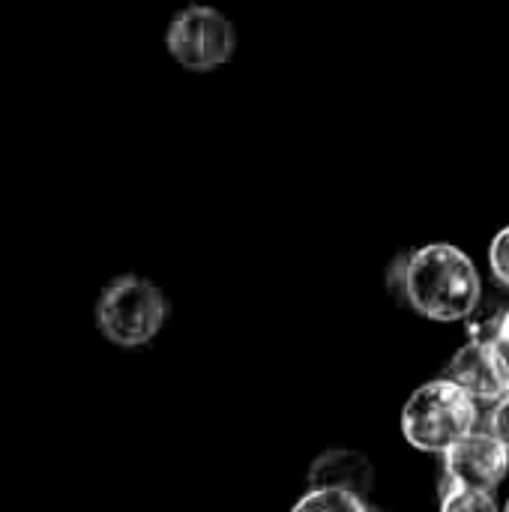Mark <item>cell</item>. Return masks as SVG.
Returning a JSON list of instances; mask_svg holds the SVG:
<instances>
[{"mask_svg":"<svg viewBox=\"0 0 509 512\" xmlns=\"http://www.w3.org/2000/svg\"><path fill=\"white\" fill-rule=\"evenodd\" d=\"M492 354H495V363H498L501 378H504L509 390V309L504 312V318H501V324H498V330L492 336Z\"/></svg>","mask_w":509,"mask_h":512,"instance_id":"30bf717a","label":"cell"},{"mask_svg":"<svg viewBox=\"0 0 509 512\" xmlns=\"http://www.w3.org/2000/svg\"><path fill=\"white\" fill-rule=\"evenodd\" d=\"M399 282L405 300L432 321L468 318L483 291L474 261L450 243L411 252L399 267Z\"/></svg>","mask_w":509,"mask_h":512,"instance_id":"6da1fadb","label":"cell"},{"mask_svg":"<svg viewBox=\"0 0 509 512\" xmlns=\"http://www.w3.org/2000/svg\"><path fill=\"white\" fill-rule=\"evenodd\" d=\"M291 512H369L366 501L339 489H312Z\"/></svg>","mask_w":509,"mask_h":512,"instance_id":"ba28073f","label":"cell"},{"mask_svg":"<svg viewBox=\"0 0 509 512\" xmlns=\"http://www.w3.org/2000/svg\"><path fill=\"white\" fill-rule=\"evenodd\" d=\"M489 432L504 444V450L509 453V393L504 399H498L492 405V417H489Z\"/></svg>","mask_w":509,"mask_h":512,"instance_id":"7c38bea8","label":"cell"},{"mask_svg":"<svg viewBox=\"0 0 509 512\" xmlns=\"http://www.w3.org/2000/svg\"><path fill=\"white\" fill-rule=\"evenodd\" d=\"M456 387H462L477 405H495L498 399H504L509 390L501 378V369L495 363L492 354V342L486 339H468V345H462L456 351V357L450 360V378Z\"/></svg>","mask_w":509,"mask_h":512,"instance_id":"8992f818","label":"cell"},{"mask_svg":"<svg viewBox=\"0 0 509 512\" xmlns=\"http://www.w3.org/2000/svg\"><path fill=\"white\" fill-rule=\"evenodd\" d=\"M165 48L186 72H213L234 57L237 30L222 9L189 3L168 21Z\"/></svg>","mask_w":509,"mask_h":512,"instance_id":"277c9868","label":"cell"},{"mask_svg":"<svg viewBox=\"0 0 509 512\" xmlns=\"http://www.w3.org/2000/svg\"><path fill=\"white\" fill-rule=\"evenodd\" d=\"M441 512H501L492 492H480V489H462V486H450L444 492Z\"/></svg>","mask_w":509,"mask_h":512,"instance_id":"9c48e42d","label":"cell"},{"mask_svg":"<svg viewBox=\"0 0 509 512\" xmlns=\"http://www.w3.org/2000/svg\"><path fill=\"white\" fill-rule=\"evenodd\" d=\"M489 261H492V270H495L498 282H504L509 288V228H504V231L492 240Z\"/></svg>","mask_w":509,"mask_h":512,"instance_id":"8fae6325","label":"cell"},{"mask_svg":"<svg viewBox=\"0 0 509 512\" xmlns=\"http://www.w3.org/2000/svg\"><path fill=\"white\" fill-rule=\"evenodd\" d=\"M504 512H509V504H507V510H504Z\"/></svg>","mask_w":509,"mask_h":512,"instance_id":"4fadbf2b","label":"cell"},{"mask_svg":"<svg viewBox=\"0 0 509 512\" xmlns=\"http://www.w3.org/2000/svg\"><path fill=\"white\" fill-rule=\"evenodd\" d=\"M168 303L162 291L141 279V276H120L114 279L96 306L99 330L108 342L120 348H138L147 345L165 324Z\"/></svg>","mask_w":509,"mask_h":512,"instance_id":"3957f363","label":"cell"},{"mask_svg":"<svg viewBox=\"0 0 509 512\" xmlns=\"http://www.w3.org/2000/svg\"><path fill=\"white\" fill-rule=\"evenodd\" d=\"M509 468V453L492 432H468L444 450V471L450 486L492 492Z\"/></svg>","mask_w":509,"mask_h":512,"instance_id":"5b68a950","label":"cell"},{"mask_svg":"<svg viewBox=\"0 0 509 512\" xmlns=\"http://www.w3.org/2000/svg\"><path fill=\"white\" fill-rule=\"evenodd\" d=\"M477 429V402L453 381H429L411 393L402 411V432L411 447L444 453Z\"/></svg>","mask_w":509,"mask_h":512,"instance_id":"7a4b0ae2","label":"cell"},{"mask_svg":"<svg viewBox=\"0 0 509 512\" xmlns=\"http://www.w3.org/2000/svg\"><path fill=\"white\" fill-rule=\"evenodd\" d=\"M372 483H375L372 462L357 450H330L321 459H315L309 471L312 489H339L357 498H366Z\"/></svg>","mask_w":509,"mask_h":512,"instance_id":"52a82bcc","label":"cell"}]
</instances>
